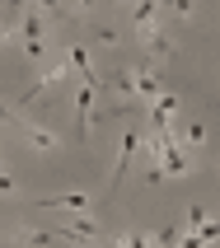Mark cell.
Listing matches in <instances>:
<instances>
[{
    "instance_id": "cell-1",
    "label": "cell",
    "mask_w": 220,
    "mask_h": 248,
    "mask_svg": "<svg viewBox=\"0 0 220 248\" xmlns=\"http://www.w3.org/2000/svg\"><path fill=\"white\" fill-rule=\"evenodd\" d=\"M66 75H70V61H61V66H52V70H47V75H42L38 84H28V89H24V98H19V103H33L38 94H47V89H52V84H61Z\"/></svg>"
},
{
    "instance_id": "cell-2",
    "label": "cell",
    "mask_w": 220,
    "mask_h": 248,
    "mask_svg": "<svg viewBox=\"0 0 220 248\" xmlns=\"http://www.w3.org/2000/svg\"><path fill=\"white\" fill-rule=\"evenodd\" d=\"M94 89H98V80H80V94H75V108H80V136H89V112H94Z\"/></svg>"
},
{
    "instance_id": "cell-3",
    "label": "cell",
    "mask_w": 220,
    "mask_h": 248,
    "mask_svg": "<svg viewBox=\"0 0 220 248\" xmlns=\"http://www.w3.org/2000/svg\"><path fill=\"white\" fill-rule=\"evenodd\" d=\"M14 126H19V136H24V140H33V145H38V150H52V145H56V136H52V131H42V126H33V122H24V117H19V112H14Z\"/></svg>"
},
{
    "instance_id": "cell-4",
    "label": "cell",
    "mask_w": 220,
    "mask_h": 248,
    "mask_svg": "<svg viewBox=\"0 0 220 248\" xmlns=\"http://www.w3.org/2000/svg\"><path fill=\"white\" fill-rule=\"evenodd\" d=\"M42 206H56V211H75V216H84V211H89V197H84V192H61V197H42Z\"/></svg>"
},
{
    "instance_id": "cell-5",
    "label": "cell",
    "mask_w": 220,
    "mask_h": 248,
    "mask_svg": "<svg viewBox=\"0 0 220 248\" xmlns=\"http://www.w3.org/2000/svg\"><path fill=\"white\" fill-rule=\"evenodd\" d=\"M136 145H141V136H136V131H126V136H122V155H117V169H112V187H117V178H122V169L131 164Z\"/></svg>"
},
{
    "instance_id": "cell-6",
    "label": "cell",
    "mask_w": 220,
    "mask_h": 248,
    "mask_svg": "<svg viewBox=\"0 0 220 248\" xmlns=\"http://www.w3.org/2000/svg\"><path fill=\"white\" fill-rule=\"evenodd\" d=\"M206 220H211V211H206V206H188L178 225H183V234H197V230H202Z\"/></svg>"
},
{
    "instance_id": "cell-7",
    "label": "cell",
    "mask_w": 220,
    "mask_h": 248,
    "mask_svg": "<svg viewBox=\"0 0 220 248\" xmlns=\"http://www.w3.org/2000/svg\"><path fill=\"white\" fill-rule=\"evenodd\" d=\"M183 140H192V145H202V140H206V126H202V122H188V131H183Z\"/></svg>"
},
{
    "instance_id": "cell-8",
    "label": "cell",
    "mask_w": 220,
    "mask_h": 248,
    "mask_svg": "<svg viewBox=\"0 0 220 248\" xmlns=\"http://www.w3.org/2000/svg\"><path fill=\"white\" fill-rule=\"evenodd\" d=\"M94 38L103 42V47H112V42H117V33H112V28H94Z\"/></svg>"
}]
</instances>
